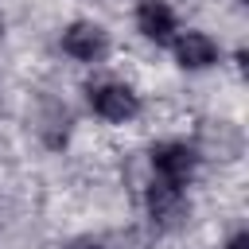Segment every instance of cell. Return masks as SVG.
Segmentation results:
<instances>
[{
	"label": "cell",
	"mask_w": 249,
	"mask_h": 249,
	"mask_svg": "<svg viewBox=\"0 0 249 249\" xmlns=\"http://www.w3.org/2000/svg\"><path fill=\"white\" fill-rule=\"evenodd\" d=\"M113 249H148V233L144 230H124L113 237Z\"/></svg>",
	"instance_id": "52a82bcc"
},
{
	"label": "cell",
	"mask_w": 249,
	"mask_h": 249,
	"mask_svg": "<svg viewBox=\"0 0 249 249\" xmlns=\"http://www.w3.org/2000/svg\"><path fill=\"white\" fill-rule=\"evenodd\" d=\"M0 31H4V23H0Z\"/></svg>",
	"instance_id": "30bf717a"
},
{
	"label": "cell",
	"mask_w": 249,
	"mask_h": 249,
	"mask_svg": "<svg viewBox=\"0 0 249 249\" xmlns=\"http://www.w3.org/2000/svg\"><path fill=\"white\" fill-rule=\"evenodd\" d=\"M70 249H101V245H97V241H89V237H82V241H74Z\"/></svg>",
	"instance_id": "ba28073f"
},
{
	"label": "cell",
	"mask_w": 249,
	"mask_h": 249,
	"mask_svg": "<svg viewBox=\"0 0 249 249\" xmlns=\"http://www.w3.org/2000/svg\"><path fill=\"white\" fill-rule=\"evenodd\" d=\"M136 23H140V31H144L148 39H156V43H167L171 31H175V16H171V8H167L163 0H144L140 12H136Z\"/></svg>",
	"instance_id": "5b68a950"
},
{
	"label": "cell",
	"mask_w": 249,
	"mask_h": 249,
	"mask_svg": "<svg viewBox=\"0 0 249 249\" xmlns=\"http://www.w3.org/2000/svg\"><path fill=\"white\" fill-rule=\"evenodd\" d=\"M105 47H109V39H105V31L97 23H70L66 35H62V51L74 54V58H82V62L101 58Z\"/></svg>",
	"instance_id": "3957f363"
},
{
	"label": "cell",
	"mask_w": 249,
	"mask_h": 249,
	"mask_svg": "<svg viewBox=\"0 0 249 249\" xmlns=\"http://www.w3.org/2000/svg\"><path fill=\"white\" fill-rule=\"evenodd\" d=\"M148 210H152V218H156L160 230H179L187 222V214H191V202H187V195L179 187H171V183L160 179V183L148 187Z\"/></svg>",
	"instance_id": "6da1fadb"
},
{
	"label": "cell",
	"mask_w": 249,
	"mask_h": 249,
	"mask_svg": "<svg viewBox=\"0 0 249 249\" xmlns=\"http://www.w3.org/2000/svg\"><path fill=\"white\" fill-rule=\"evenodd\" d=\"M230 249H245V233H237V237L230 241Z\"/></svg>",
	"instance_id": "9c48e42d"
},
{
	"label": "cell",
	"mask_w": 249,
	"mask_h": 249,
	"mask_svg": "<svg viewBox=\"0 0 249 249\" xmlns=\"http://www.w3.org/2000/svg\"><path fill=\"white\" fill-rule=\"evenodd\" d=\"M175 54H179V62H183L187 70H202V66H210V62L218 58V47H214L210 35H202V31H187V35L175 43Z\"/></svg>",
	"instance_id": "8992f818"
},
{
	"label": "cell",
	"mask_w": 249,
	"mask_h": 249,
	"mask_svg": "<svg viewBox=\"0 0 249 249\" xmlns=\"http://www.w3.org/2000/svg\"><path fill=\"white\" fill-rule=\"evenodd\" d=\"M156 171H160L163 183L183 187V183L195 175V152H191L187 144H163V148L156 152Z\"/></svg>",
	"instance_id": "277c9868"
},
{
	"label": "cell",
	"mask_w": 249,
	"mask_h": 249,
	"mask_svg": "<svg viewBox=\"0 0 249 249\" xmlns=\"http://www.w3.org/2000/svg\"><path fill=\"white\" fill-rule=\"evenodd\" d=\"M89 101H93V113H101L105 121H128V117H136V93L128 89V86H117V82H109V86H97L93 93H89Z\"/></svg>",
	"instance_id": "7a4b0ae2"
}]
</instances>
